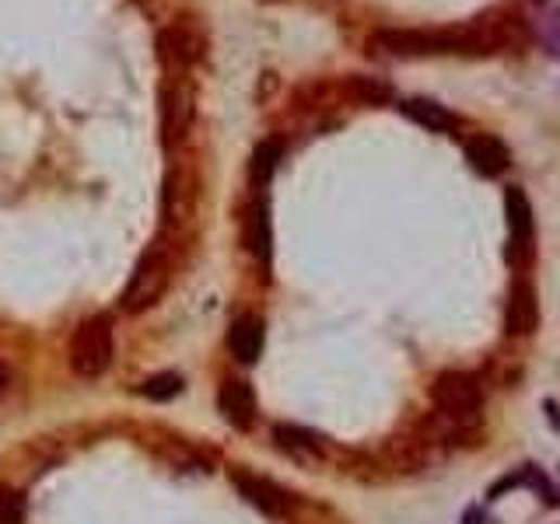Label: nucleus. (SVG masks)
Instances as JSON below:
<instances>
[{
  "instance_id": "18",
  "label": "nucleus",
  "mask_w": 560,
  "mask_h": 524,
  "mask_svg": "<svg viewBox=\"0 0 560 524\" xmlns=\"http://www.w3.org/2000/svg\"><path fill=\"white\" fill-rule=\"evenodd\" d=\"M25 521V497L18 489L0 486V524H22Z\"/></svg>"
},
{
  "instance_id": "3",
  "label": "nucleus",
  "mask_w": 560,
  "mask_h": 524,
  "mask_svg": "<svg viewBox=\"0 0 560 524\" xmlns=\"http://www.w3.org/2000/svg\"><path fill=\"white\" fill-rule=\"evenodd\" d=\"M431 399L438 406L442 417L448 420H459V423H470L480 417L484 409V392H480V381L473 374H462V371H448L434 381L431 388Z\"/></svg>"
},
{
  "instance_id": "2",
  "label": "nucleus",
  "mask_w": 560,
  "mask_h": 524,
  "mask_svg": "<svg viewBox=\"0 0 560 524\" xmlns=\"http://www.w3.org/2000/svg\"><path fill=\"white\" fill-rule=\"evenodd\" d=\"M113 363V322L88 319L71 343V368L81 378H99Z\"/></svg>"
},
{
  "instance_id": "16",
  "label": "nucleus",
  "mask_w": 560,
  "mask_h": 524,
  "mask_svg": "<svg viewBox=\"0 0 560 524\" xmlns=\"http://www.w3.org/2000/svg\"><path fill=\"white\" fill-rule=\"evenodd\" d=\"M344 91L354 102H365V105H382V102L393 99V88H389L385 81H379V77H361V74L347 77Z\"/></svg>"
},
{
  "instance_id": "10",
  "label": "nucleus",
  "mask_w": 560,
  "mask_h": 524,
  "mask_svg": "<svg viewBox=\"0 0 560 524\" xmlns=\"http://www.w3.org/2000/svg\"><path fill=\"white\" fill-rule=\"evenodd\" d=\"M508 148L497 140L494 133H476L466 140V162L476 175H484V179H494V175H501L508 168Z\"/></svg>"
},
{
  "instance_id": "20",
  "label": "nucleus",
  "mask_w": 560,
  "mask_h": 524,
  "mask_svg": "<svg viewBox=\"0 0 560 524\" xmlns=\"http://www.w3.org/2000/svg\"><path fill=\"white\" fill-rule=\"evenodd\" d=\"M8 381H11V371L4 368V363H0V392H4V388H8Z\"/></svg>"
},
{
  "instance_id": "5",
  "label": "nucleus",
  "mask_w": 560,
  "mask_h": 524,
  "mask_svg": "<svg viewBox=\"0 0 560 524\" xmlns=\"http://www.w3.org/2000/svg\"><path fill=\"white\" fill-rule=\"evenodd\" d=\"M204 31H200L190 18H176L158 31V56L168 71H186L204 56Z\"/></svg>"
},
{
  "instance_id": "13",
  "label": "nucleus",
  "mask_w": 560,
  "mask_h": 524,
  "mask_svg": "<svg viewBox=\"0 0 560 524\" xmlns=\"http://www.w3.org/2000/svg\"><path fill=\"white\" fill-rule=\"evenodd\" d=\"M399 108H403V116L420 123L431 133H448L456 126V116L448 113L442 102H434V99H407Z\"/></svg>"
},
{
  "instance_id": "17",
  "label": "nucleus",
  "mask_w": 560,
  "mask_h": 524,
  "mask_svg": "<svg viewBox=\"0 0 560 524\" xmlns=\"http://www.w3.org/2000/svg\"><path fill=\"white\" fill-rule=\"evenodd\" d=\"M182 392V378L173 374V371H165V374H154L148 378L144 385H140V395L151 402H168V399H176V395Z\"/></svg>"
},
{
  "instance_id": "15",
  "label": "nucleus",
  "mask_w": 560,
  "mask_h": 524,
  "mask_svg": "<svg viewBox=\"0 0 560 524\" xmlns=\"http://www.w3.org/2000/svg\"><path fill=\"white\" fill-rule=\"evenodd\" d=\"M280 154H284V144H280V140H263V144L253 151V162H249V179H253L256 189H263L273 179Z\"/></svg>"
},
{
  "instance_id": "9",
  "label": "nucleus",
  "mask_w": 560,
  "mask_h": 524,
  "mask_svg": "<svg viewBox=\"0 0 560 524\" xmlns=\"http://www.w3.org/2000/svg\"><path fill=\"white\" fill-rule=\"evenodd\" d=\"M217 406H221L225 420L231 426H239V431H249L256 420V395H253V388H249V381L228 378L221 385V395H217Z\"/></svg>"
},
{
  "instance_id": "4",
  "label": "nucleus",
  "mask_w": 560,
  "mask_h": 524,
  "mask_svg": "<svg viewBox=\"0 0 560 524\" xmlns=\"http://www.w3.org/2000/svg\"><path fill=\"white\" fill-rule=\"evenodd\" d=\"M165 287H168V263H165V256H158V252H151V256L137 263L127 291H123V308L133 315L148 311L151 305H158Z\"/></svg>"
},
{
  "instance_id": "1",
  "label": "nucleus",
  "mask_w": 560,
  "mask_h": 524,
  "mask_svg": "<svg viewBox=\"0 0 560 524\" xmlns=\"http://www.w3.org/2000/svg\"><path fill=\"white\" fill-rule=\"evenodd\" d=\"M525 42V25L511 11H487L480 18L453 28H396L379 31L376 46L393 56H434V53H497Z\"/></svg>"
},
{
  "instance_id": "21",
  "label": "nucleus",
  "mask_w": 560,
  "mask_h": 524,
  "mask_svg": "<svg viewBox=\"0 0 560 524\" xmlns=\"http://www.w3.org/2000/svg\"><path fill=\"white\" fill-rule=\"evenodd\" d=\"M533 4H547V0H533Z\"/></svg>"
},
{
  "instance_id": "19",
  "label": "nucleus",
  "mask_w": 560,
  "mask_h": 524,
  "mask_svg": "<svg viewBox=\"0 0 560 524\" xmlns=\"http://www.w3.org/2000/svg\"><path fill=\"white\" fill-rule=\"evenodd\" d=\"M539 42H543V50H547L553 60H560V8L550 11L547 18H543V25H539Z\"/></svg>"
},
{
  "instance_id": "6",
  "label": "nucleus",
  "mask_w": 560,
  "mask_h": 524,
  "mask_svg": "<svg viewBox=\"0 0 560 524\" xmlns=\"http://www.w3.org/2000/svg\"><path fill=\"white\" fill-rule=\"evenodd\" d=\"M505 217H508V231H511V242H508L505 256L522 273L529 256H533V206H529V200L519 186L505 189Z\"/></svg>"
},
{
  "instance_id": "8",
  "label": "nucleus",
  "mask_w": 560,
  "mask_h": 524,
  "mask_svg": "<svg viewBox=\"0 0 560 524\" xmlns=\"http://www.w3.org/2000/svg\"><path fill=\"white\" fill-rule=\"evenodd\" d=\"M536 291L533 283H529L522 273L516 277V283H511V294H508V311H505V325L511 336H525V332L536 329Z\"/></svg>"
},
{
  "instance_id": "11",
  "label": "nucleus",
  "mask_w": 560,
  "mask_h": 524,
  "mask_svg": "<svg viewBox=\"0 0 560 524\" xmlns=\"http://www.w3.org/2000/svg\"><path fill=\"white\" fill-rule=\"evenodd\" d=\"M236 486H239V494L249 503H256L263 514L284 517L291 511V497L280 486H273L270 480H259V475H236Z\"/></svg>"
},
{
  "instance_id": "12",
  "label": "nucleus",
  "mask_w": 560,
  "mask_h": 524,
  "mask_svg": "<svg viewBox=\"0 0 560 524\" xmlns=\"http://www.w3.org/2000/svg\"><path fill=\"white\" fill-rule=\"evenodd\" d=\"M228 349L242 363H253L263 354V322L256 319V315H242V319L231 322V329H228Z\"/></svg>"
},
{
  "instance_id": "7",
  "label": "nucleus",
  "mask_w": 560,
  "mask_h": 524,
  "mask_svg": "<svg viewBox=\"0 0 560 524\" xmlns=\"http://www.w3.org/2000/svg\"><path fill=\"white\" fill-rule=\"evenodd\" d=\"M193 123V91L186 85H165L162 91V130H165V144L173 148L176 140L186 137Z\"/></svg>"
},
{
  "instance_id": "14",
  "label": "nucleus",
  "mask_w": 560,
  "mask_h": 524,
  "mask_svg": "<svg viewBox=\"0 0 560 524\" xmlns=\"http://www.w3.org/2000/svg\"><path fill=\"white\" fill-rule=\"evenodd\" d=\"M245 238H249V248H253V256L267 263L270 259V242H273V234H270V210H267V203L256 200L253 203V210H249V225H245Z\"/></svg>"
}]
</instances>
